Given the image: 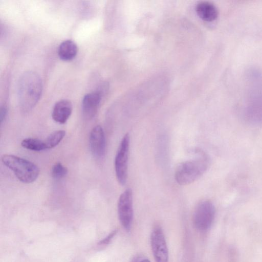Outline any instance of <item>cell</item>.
Returning a JSON list of instances; mask_svg holds the SVG:
<instances>
[{
    "label": "cell",
    "mask_w": 262,
    "mask_h": 262,
    "mask_svg": "<svg viewBox=\"0 0 262 262\" xmlns=\"http://www.w3.org/2000/svg\"><path fill=\"white\" fill-rule=\"evenodd\" d=\"M42 90V81L37 73L28 71L20 77L17 85L19 106L25 112L31 111L37 103Z\"/></svg>",
    "instance_id": "6da1fadb"
},
{
    "label": "cell",
    "mask_w": 262,
    "mask_h": 262,
    "mask_svg": "<svg viewBox=\"0 0 262 262\" xmlns=\"http://www.w3.org/2000/svg\"><path fill=\"white\" fill-rule=\"evenodd\" d=\"M195 157L180 163L174 174L176 182L180 185H187L201 177L209 168L211 160L204 151L195 149Z\"/></svg>",
    "instance_id": "7a4b0ae2"
},
{
    "label": "cell",
    "mask_w": 262,
    "mask_h": 262,
    "mask_svg": "<svg viewBox=\"0 0 262 262\" xmlns=\"http://www.w3.org/2000/svg\"><path fill=\"white\" fill-rule=\"evenodd\" d=\"M2 161L24 183H31L39 176V169L38 166L34 163L23 158L13 155L6 154L2 156Z\"/></svg>",
    "instance_id": "3957f363"
},
{
    "label": "cell",
    "mask_w": 262,
    "mask_h": 262,
    "mask_svg": "<svg viewBox=\"0 0 262 262\" xmlns=\"http://www.w3.org/2000/svg\"><path fill=\"white\" fill-rule=\"evenodd\" d=\"M245 101L242 111L244 120L248 124H262V89L253 90Z\"/></svg>",
    "instance_id": "277c9868"
},
{
    "label": "cell",
    "mask_w": 262,
    "mask_h": 262,
    "mask_svg": "<svg viewBox=\"0 0 262 262\" xmlns=\"http://www.w3.org/2000/svg\"><path fill=\"white\" fill-rule=\"evenodd\" d=\"M215 208L209 200L200 202L196 207L193 215V224L198 230L205 231L211 226L214 220Z\"/></svg>",
    "instance_id": "5b68a950"
},
{
    "label": "cell",
    "mask_w": 262,
    "mask_h": 262,
    "mask_svg": "<svg viewBox=\"0 0 262 262\" xmlns=\"http://www.w3.org/2000/svg\"><path fill=\"white\" fill-rule=\"evenodd\" d=\"M129 141V135L126 134L121 141L115 159L116 178L118 182L121 185L125 184L127 179Z\"/></svg>",
    "instance_id": "8992f818"
},
{
    "label": "cell",
    "mask_w": 262,
    "mask_h": 262,
    "mask_svg": "<svg viewBox=\"0 0 262 262\" xmlns=\"http://www.w3.org/2000/svg\"><path fill=\"white\" fill-rule=\"evenodd\" d=\"M119 221L127 231L132 227L133 219V192L130 188L125 189L120 195L118 202Z\"/></svg>",
    "instance_id": "52a82bcc"
},
{
    "label": "cell",
    "mask_w": 262,
    "mask_h": 262,
    "mask_svg": "<svg viewBox=\"0 0 262 262\" xmlns=\"http://www.w3.org/2000/svg\"><path fill=\"white\" fill-rule=\"evenodd\" d=\"M151 247L156 262H168V251L163 231L158 225L156 226L151 233Z\"/></svg>",
    "instance_id": "ba28073f"
},
{
    "label": "cell",
    "mask_w": 262,
    "mask_h": 262,
    "mask_svg": "<svg viewBox=\"0 0 262 262\" xmlns=\"http://www.w3.org/2000/svg\"><path fill=\"white\" fill-rule=\"evenodd\" d=\"M89 144L92 155L97 159L104 157L106 149V141L104 130L100 125H96L91 131Z\"/></svg>",
    "instance_id": "9c48e42d"
},
{
    "label": "cell",
    "mask_w": 262,
    "mask_h": 262,
    "mask_svg": "<svg viewBox=\"0 0 262 262\" xmlns=\"http://www.w3.org/2000/svg\"><path fill=\"white\" fill-rule=\"evenodd\" d=\"M100 92H95L86 94L82 101V112L86 119H91L96 114L101 100Z\"/></svg>",
    "instance_id": "30bf717a"
},
{
    "label": "cell",
    "mask_w": 262,
    "mask_h": 262,
    "mask_svg": "<svg viewBox=\"0 0 262 262\" xmlns=\"http://www.w3.org/2000/svg\"><path fill=\"white\" fill-rule=\"evenodd\" d=\"M73 110L71 102L69 100L62 99L57 102L52 110L53 119L60 124L65 123L70 117Z\"/></svg>",
    "instance_id": "8fae6325"
},
{
    "label": "cell",
    "mask_w": 262,
    "mask_h": 262,
    "mask_svg": "<svg viewBox=\"0 0 262 262\" xmlns=\"http://www.w3.org/2000/svg\"><path fill=\"white\" fill-rule=\"evenodd\" d=\"M195 10L201 18L207 21L215 20L219 14V11L216 6L208 1L199 3L196 6Z\"/></svg>",
    "instance_id": "7c38bea8"
},
{
    "label": "cell",
    "mask_w": 262,
    "mask_h": 262,
    "mask_svg": "<svg viewBox=\"0 0 262 262\" xmlns=\"http://www.w3.org/2000/svg\"><path fill=\"white\" fill-rule=\"evenodd\" d=\"M77 51L76 44L73 41L68 39L60 43L58 49V54L61 60L70 61L75 58Z\"/></svg>",
    "instance_id": "4fadbf2b"
},
{
    "label": "cell",
    "mask_w": 262,
    "mask_h": 262,
    "mask_svg": "<svg viewBox=\"0 0 262 262\" xmlns=\"http://www.w3.org/2000/svg\"><path fill=\"white\" fill-rule=\"evenodd\" d=\"M21 146L28 150L40 151L47 149L44 140L36 138H28L22 140Z\"/></svg>",
    "instance_id": "5bb4252c"
},
{
    "label": "cell",
    "mask_w": 262,
    "mask_h": 262,
    "mask_svg": "<svg viewBox=\"0 0 262 262\" xmlns=\"http://www.w3.org/2000/svg\"><path fill=\"white\" fill-rule=\"evenodd\" d=\"M66 132L63 130H56L51 133L44 142L47 149H51L59 144L65 136Z\"/></svg>",
    "instance_id": "9a60e30c"
},
{
    "label": "cell",
    "mask_w": 262,
    "mask_h": 262,
    "mask_svg": "<svg viewBox=\"0 0 262 262\" xmlns=\"http://www.w3.org/2000/svg\"><path fill=\"white\" fill-rule=\"evenodd\" d=\"M67 173V168L60 162L56 163L52 167L51 174L54 179H61L65 177Z\"/></svg>",
    "instance_id": "2e32d148"
},
{
    "label": "cell",
    "mask_w": 262,
    "mask_h": 262,
    "mask_svg": "<svg viewBox=\"0 0 262 262\" xmlns=\"http://www.w3.org/2000/svg\"><path fill=\"white\" fill-rule=\"evenodd\" d=\"M7 114V109L6 106H3L1 108L0 112V121L1 123L2 124L5 120Z\"/></svg>",
    "instance_id": "e0dca14e"
},
{
    "label": "cell",
    "mask_w": 262,
    "mask_h": 262,
    "mask_svg": "<svg viewBox=\"0 0 262 262\" xmlns=\"http://www.w3.org/2000/svg\"><path fill=\"white\" fill-rule=\"evenodd\" d=\"M116 233V231H112L107 237H106L102 242V243L103 244H106L108 243L114 237Z\"/></svg>",
    "instance_id": "ac0fdd59"
},
{
    "label": "cell",
    "mask_w": 262,
    "mask_h": 262,
    "mask_svg": "<svg viewBox=\"0 0 262 262\" xmlns=\"http://www.w3.org/2000/svg\"><path fill=\"white\" fill-rule=\"evenodd\" d=\"M140 262H150L148 259H144L141 260Z\"/></svg>",
    "instance_id": "d6986e66"
}]
</instances>
